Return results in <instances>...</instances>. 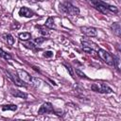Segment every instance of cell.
I'll return each mask as SVG.
<instances>
[{
  "instance_id": "cell-1",
  "label": "cell",
  "mask_w": 121,
  "mask_h": 121,
  "mask_svg": "<svg viewBox=\"0 0 121 121\" xmlns=\"http://www.w3.org/2000/svg\"><path fill=\"white\" fill-rule=\"evenodd\" d=\"M59 8H60V12H62L65 15L74 16V15H78L79 14V9L78 7H76V6H74L72 3L67 2V1L60 3Z\"/></svg>"
},
{
  "instance_id": "cell-2",
  "label": "cell",
  "mask_w": 121,
  "mask_h": 121,
  "mask_svg": "<svg viewBox=\"0 0 121 121\" xmlns=\"http://www.w3.org/2000/svg\"><path fill=\"white\" fill-rule=\"evenodd\" d=\"M17 75L18 77L20 78V79L26 83H29V84H33V83H38L40 82L39 79L35 78H32L26 71L25 70H22V69H17ZM39 84V83H38Z\"/></svg>"
},
{
  "instance_id": "cell-3",
  "label": "cell",
  "mask_w": 121,
  "mask_h": 121,
  "mask_svg": "<svg viewBox=\"0 0 121 121\" xmlns=\"http://www.w3.org/2000/svg\"><path fill=\"white\" fill-rule=\"evenodd\" d=\"M97 54H98L99 58H100L104 62H106V63L109 64V65H113V66H114V60H113V57H112L108 51H106L105 49L99 48V49L97 50Z\"/></svg>"
},
{
  "instance_id": "cell-4",
  "label": "cell",
  "mask_w": 121,
  "mask_h": 121,
  "mask_svg": "<svg viewBox=\"0 0 121 121\" xmlns=\"http://www.w3.org/2000/svg\"><path fill=\"white\" fill-rule=\"evenodd\" d=\"M91 89L94 92H97V93H101V94L112 93V90L108 85H106L105 83H94L91 85Z\"/></svg>"
},
{
  "instance_id": "cell-5",
  "label": "cell",
  "mask_w": 121,
  "mask_h": 121,
  "mask_svg": "<svg viewBox=\"0 0 121 121\" xmlns=\"http://www.w3.org/2000/svg\"><path fill=\"white\" fill-rule=\"evenodd\" d=\"M6 73H7L8 77L14 82L15 85L20 86V87H26V84L24 81H22V80L20 79V78L18 77L17 74H15V73L12 72V71H6Z\"/></svg>"
},
{
  "instance_id": "cell-6",
  "label": "cell",
  "mask_w": 121,
  "mask_h": 121,
  "mask_svg": "<svg viewBox=\"0 0 121 121\" xmlns=\"http://www.w3.org/2000/svg\"><path fill=\"white\" fill-rule=\"evenodd\" d=\"M91 3L95 6V9H97L99 12H101L103 14H107L109 12L108 11V6H109V4H107L105 2H102V1H92Z\"/></svg>"
},
{
  "instance_id": "cell-7",
  "label": "cell",
  "mask_w": 121,
  "mask_h": 121,
  "mask_svg": "<svg viewBox=\"0 0 121 121\" xmlns=\"http://www.w3.org/2000/svg\"><path fill=\"white\" fill-rule=\"evenodd\" d=\"M52 112L55 113V110H54L52 104L49 103V102H44V103L41 106V108L39 109V111H38V114H43V113H52Z\"/></svg>"
},
{
  "instance_id": "cell-8",
  "label": "cell",
  "mask_w": 121,
  "mask_h": 121,
  "mask_svg": "<svg viewBox=\"0 0 121 121\" xmlns=\"http://www.w3.org/2000/svg\"><path fill=\"white\" fill-rule=\"evenodd\" d=\"M80 30L83 34H85L88 37H95L97 35V31L93 26H81Z\"/></svg>"
},
{
  "instance_id": "cell-9",
  "label": "cell",
  "mask_w": 121,
  "mask_h": 121,
  "mask_svg": "<svg viewBox=\"0 0 121 121\" xmlns=\"http://www.w3.org/2000/svg\"><path fill=\"white\" fill-rule=\"evenodd\" d=\"M80 42H81V43H82V45H83L84 47L91 48V49H93L94 51H97V50L99 49L98 46H97L95 43H93L91 40H89V39H81Z\"/></svg>"
},
{
  "instance_id": "cell-10",
  "label": "cell",
  "mask_w": 121,
  "mask_h": 121,
  "mask_svg": "<svg viewBox=\"0 0 121 121\" xmlns=\"http://www.w3.org/2000/svg\"><path fill=\"white\" fill-rule=\"evenodd\" d=\"M19 15L22 16V17H26V18H30L34 15L33 11L31 9H29L28 8H26V7H22L20 9H19Z\"/></svg>"
},
{
  "instance_id": "cell-11",
  "label": "cell",
  "mask_w": 121,
  "mask_h": 121,
  "mask_svg": "<svg viewBox=\"0 0 121 121\" xmlns=\"http://www.w3.org/2000/svg\"><path fill=\"white\" fill-rule=\"evenodd\" d=\"M111 28H112V32H113L116 36L120 37V34H121V26H120V24H119L118 22H115V23L112 24V25H111Z\"/></svg>"
},
{
  "instance_id": "cell-12",
  "label": "cell",
  "mask_w": 121,
  "mask_h": 121,
  "mask_svg": "<svg viewBox=\"0 0 121 121\" xmlns=\"http://www.w3.org/2000/svg\"><path fill=\"white\" fill-rule=\"evenodd\" d=\"M11 94L12 95H14L15 97H19V98H23V99H26L27 97V95L26 93H23L22 91H19V90H14V89H11Z\"/></svg>"
},
{
  "instance_id": "cell-13",
  "label": "cell",
  "mask_w": 121,
  "mask_h": 121,
  "mask_svg": "<svg viewBox=\"0 0 121 121\" xmlns=\"http://www.w3.org/2000/svg\"><path fill=\"white\" fill-rule=\"evenodd\" d=\"M3 39L8 43V44L12 45L14 43V38L10 34H3Z\"/></svg>"
},
{
  "instance_id": "cell-14",
  "label": "cell",
  "mask_w": 121,
  "mask_h": 121,
  "mask_svg": "<svg viewBox=\"0 0 121 121\" xmlns=\"http://www.w3.org/2000/svg\"><path fill=\"white\" fill-rule=\"evenodd\" d=\"M45 26H46L47 27H49V28H56V25H55L54 20H53L52 17L47 18V20L45 21Z\"/></svg>"
},
{
  "instance_id": "cell-15",
  "label": "cell",
  "mask_w": 121,
  "mask_h": 121,
  "mask_svg": "<svg viewBox=\"0 0 121 121\" xmlns=\"http://www.w3.org/2000/svg\"><path fill=\"white\" fill-rule=\"evenodd\" d=\"M31 38V34L29 32H23L19 34V39L22 41H27Z\"/></svg>"
},
{
  "instance_id": "cell-16",
  "label": "cell",
  "mask_w": 121,
  "mask_h": 121,
  "mask_svg": "<svg viewBox=\"0 0 121 121\" xmlns=\"http://www.w3.org/2000/svg\"><path fill=\"white\" fill-rule=\"evenodd\" d=\"M17 106L14 104H9V105H4L2 107V111H16L17 110Z\"/></svg>"
},
{
  "instance_id": "cell-17",
  "label": "cell",
  "mask_w": 121,
  "mask_h": 121,
  "mask_svg": "<svg viewBox=\"0 0 121 121\" xmlns=\"http://www.w3.org/2000/svg\"><path fill=\"white\" fill-rule=\"evenodd\" d=\"M0 57L5 59V60H11V56L9 54H8L7 52H5L3 49L0 48Z\"/></svg>"
},
{
  "instance_id": "cell-18",
  "label": "cell",
  "mask_w": 121,
  "mask_h": 121,
  "mask_svg": "<svg viewBox=\"0 0 121 121\" xmlns=\"http://www.w3.org/2000/svg\"><path fill=\"white\" fill-rule=\"evenodd\" d=\"M63 65L66 67V69H67V71L69 72V74H70V76L72 77V78H75V76H74V71H73V69H72V67H71V65L70 64H67V63H63Z\"/></svg>"
},
{
  "instance_id": "cell-19",
  "label": "cell",
  "mask_w": 121,
  "mask_h": 121,
  "mask_svg": "<svg viewBox=\"0 0 121 121\" xmlns=\"http://www.w3.org/2000/svg\"><path fill=\"white\" fill-rule=\"evenodd\" d=\"M76 73H77V75L79 77V78H86V79H88V77L81 71V70H79V69H78V68H76Z\"/></svg>"
},
{
  "instance_id": "cell-20",
  "label": "cell",
  "mask_w": 121,
  "mask_h": 121,
  "mask_svg": "<svg viewBox=\"0 0 121 121\" xmlns=\"http://www.w3.org/2000/svg\"><path fill=\"white\" fill-rule=\"evenodd\" d=\"M108 11H111V12H113V13H117L118 12V9H117L116 7L112 6V5H109L108 6Z\"/></svg>"
},
{
  "instance_id": "cell-21",
  "label": "cell",
  "mask_w": 121,
  "mask_h": 121,
  "mask_svg": "<svg viewBox=\"0 0 121 121\" xmlns=\"http://www.w3.org/2000/svg\"><path fill=\"white\" fill-rule=\"evenodd\" d=\"M24 45H25L26 47H27V48H30V49H35V45H34V43H31V42L25 43H24Z\"/></svg>"
},
{
  "instance_id": "cell-22",
  "label": "cell",
  "mask_w": 121,
  "mask_h": 121,
  "mask_svg": "<svg viewBox=\"0 0 121 121\" xmlns=\"http://www.w3.org/2000/svg\"><path fill=\"white\" fill-rule=\"evenodd\" d=\"M82 49H83V51H85V52H87V53H89V54H95V51H94L93 49L88 48V47H84V46H82Z\"/></svg>"
},
{
  "instance_id": "cell-23",
  "label": "cell",
  "mask_w": 121,
  "mask_h": 121,
  "mask_svg": "<svg viewBox=\"0 0 121 121\" xmlns=\"http://www.w3.org/2000/svg\"><path fill=\"white\" fill-rule=\"evenodd\" d=\"M43 57H45V58H51V57H53V52L52 51H45L43 53Z\"/></svg>"
},
{
  "instance_id": "cell-24",
  "label": "cell",
  "mask_w": 121,
  "mask_h": 121,
  "mask_svg": "<svg viewBox=\"0 0 121 121\" xmlns=\"http://www.w3.org/2000/svg\"><path fill=\"white\" fill-rule=\"evenodd\" d=\"M45 40H46V39H45V38H43V37H41V38H37V39L35 40V43H38V44H40V43H43Z\"/></svg>"
},
{
  "instance_id": "cell-25",
  "label": "cell",
  "mask_w": 121,
  "mask_h": 121,
  "mask_svg": "<svg viewBox=\"0 0 121 121\" xmlns=\"http://www.w3.org/2000/svg\"><path fill=\"white\" fill-rule=\"evenodd\" d=\"M40 33H41L42 35H43V36H48V35H49V32H48L47 30H45V29H41V30H40Z\"/></svg>"
},
{
  "instance_id": "cell-26",
  "label": "cell",
  "mask_w": 121,
  "mask_h": 121,
  "mask_svg": "<svg viewBox=\"0 0 121 121\" xmlns=\"http://www.w3.org/2000/svg\"><path fill=\"white\" fill-rule=\"evenodd\" d=\"M11 121H25V120H11Z\"/></svg>"
}]
</instances>
